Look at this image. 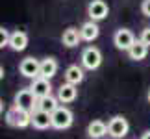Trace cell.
Masks as SVG:
<instances>
[{
	"label": "cell",
	"mask_w": 150,
	"mask_h": 139,
	"mask_svg": "<svg viewBox=\"0 0 150 139\" xmlns=\"http://www.w3.org/2000/svg\"><path fill=\"white\" fill-rule=\"evenodd\" d=\"M6 121H8V124L15 126V128H26L28 124H32V113L13 106L6 115Z\"/></svg>",
	"instance_id": "obj_1"
},
{
	"label": "cell",
	"mask_w": 150,
	"mask_h": 139,
	"mask_svg": "<svg viewBox=\"0 0 150 139\" xmlns=\"http://www.w3.org/2000/svg\"><path fill=\"white\" fill-rule=\"evenodd\" d=\"M72 124V111L69 108H61L57 106L52 111V126L57 130H65Z\"/></svg>",
	"instance_id": "obj_2"
},
{
	"label": "cell",
	"mask_w": 150,
	"mask_h": 139,
	"mask_svg": "<svg viewBox=\"0 0 150 139\" xmlns=\"http://www.w3.org/2000/svg\"><path fill=\"white\" fill-rule=\"evenodd\" d=\"M15 106L32 113L33 109H35V106H37V98L32 93V89H21L15 95Z\"/></svg>",
	"instance_id": "obj_3"
},
{
	"label": "cell",
	"mask_w": 150,
	"mask_h": 139,
	"mask_svg": "<svg viewBox=\"0 0 150 139\" xmlns=\"http://www.w3.org/2000/svg\"><path fill=\"white\" fill-rule=\"evenodd\" d=\"M128 130H130L128 121H126L124 117H120V115L113 117L111 121H109V124H108V134L111 137H115V139H122L126 134H128Z\"/></svg>",
	"instance_id": "obj_4"
},
{
	"label": "cell",
	"mask_w": 150,
	"mask_h": 139,
	"mask_svg": "<svg viewBox=\"0 0 150 139\" xmlns=\"http://www.w3.org/2000/svg\"><path fill=\"white\" fill-rule=\"evenodd\" d=\"M82 63L85 69H89V71H95V69L100 67L102 63V54L98 48H95V46H87L83 52H82Z\"/></svg>",
	"instance_id": "obj_5"
},
{
	"label": "cell",
	"mask_w": 150,
	"mask_h": 139,
	"mask_svg": "<svg viewBox=\"0 0 150 139\" xmlns=\"http://www.w3.org/2000/svg\"><path fill=\"white\" fill-rule=\"evenodd\" d=\"M113 41H115V46L120 50H130V46L135 43V37L128 28H120L117 30V33L113 35Z\"/></svg>",
	"instance_id": "obj_6"
},
{
	"label": "cell",
	"mask_w": 150,
	"mask_h": 139,
	"mask_svg": "<svg viewBox=\"0 0 150 139\" xmlns=\"http://www.w3.org/2000/svg\"><path fill=\"white\" fill-rule=\"evenodd\" d=\"M108 4L104 2V0H93V2L89 4V8H87V13L91 17V21H102V19H106L108 17Z\"/></svg>",
	"instance_id": "obj_7"
},
{
	"label": "cell",
	"mask_w": 150,
	"mask_h": 139,
	"mask_svg": "<svg viewBox=\"0 0 150 139\" xmlns=\"http://www.w3.org/2000/svg\"><path fill=\"white\" fill-rule=\"evenodd\" d=\"M39 67H41V63H39L35 57H26V60L21 61L19 71H21L22 76H26V78H37L39 76Z\"/></svg>",
	"instance_id": "obj_8"
},
{
	"label": "cell",
	"mask_w": 150,
	"mask_h": 139,
	"mask_svg": "<svg viewBox=\"0 0 150 139\" xmlns=\"http://www.w3.org/2000/svg\"><path fill=\"white\" fill-rule=\"evenodd\" d=\"M32 124L37 130H45L52 126V113L43 111V109H33L32 111Z\"/></svg>",
	"instance_id": "obj_9"
},
{
	"label": "cell",
	"mask_w": 150,
	"mask_h": 139,
	"mask_svg": "<svg viewBox=\"0 0 150 139\" xmlns=\"http://www.w3.org/2000/svg\"><path fill=\"white\" fill-rule=\"evenodd\" d=\"M30 89L32 93L35 95V98H43V96H48L50 95V80L47 78H43V76H37V78H33V82L30 85Z\"/></svg>",
	"instance_id": "obj_10"
},
{
	"label": "cell",
	"mask_w": 150,
	"mask_h": 139,
	"mask_svg": "<svg viewBox=\"0 0 150 139\" xmlns=\"http://www.w3.org/2000/svg\"><path fill=\"white\" fill-rule=\"evenodd\" d=\"M78 95V89L74 84H63L59 89H57V100L67 104V102H72Z\"/></svg>",
	"instance_id": "obj_11"
},
{
	"label": "cell",
	"mask_w": 150,
	"mask_h": 139,
	"mask_svg": "<svg viewBox=\"0 0 150 139\" xmlns=\"http://www.w3.org/2000/svg\"><path fill=\"white\" fill-rule=\"evenodd\" d=\"M57 72V61L54 57H47V60L41 61V67H39V76L50 80L52 76H56Z\"/></svg>",
	"instance_id": "obj_12"
},
{
	"label": "cell",
	"mask_w": 150,
	"mask_h": 139,
	"mask_svg": "<svg viewBox=\"0 0 150 139\" xmlns=\"http://www.w3.org/2000/svg\"><path fill=\"white\" fill-rule=\"evenodd\" d=\"M26 45H28V35L24 32H13L9 35V46L13 50H17V52H21V50H24L26 48Z\"/></svg>",
	"instance_id": "obj_13"
},
{
	"label": "cell",
	"mask_w": 150,
	"mask_h": 139,
	"mask_svg": "<svg viewBox=\"0 0 150 139\" xmlns=\"http://www.w3.org/2000/svg\"><path fill=\"white\" fill-rule=\"evenodd\" d=\"M108 134V124L102 123V121H93L89 126H87V135L91 139H100Z\"/></svg>",
	"instance_id": "obj_14"
},
{
	"label": "cell",
	"mask_w": 150,
	"mask_h": 139,
	"mask_svg": "<svg viewBox=\"0 0 150 139\" xmlns=\"http://www.w3.org/2000/svg\"><path fill=\"white\" fill-rule=\"evenodd\" d=\"M98 33H100V28L96 26L95 21L85 22L82 26V30H80V35H82V39H85V41H93V39L98 37Z\"/></svg>",
	"instance_id": "obj_15"
},
{
	"label": "cell",
	"mask_w": 150,
	"mask_h": 139,
	"mask_svg": "<svg viewBox=\"0 0 150 139\" xmlns=\"http://www.w3.org/2000/svg\"><path fill=\"white\" fill-rule=\"evenodd\" d=\"M128 54H130V57L132 60H135V61H139V60H145L146 57V54H148V46L145 45L139 39V41H135L134 45L130 46V50H128Z\"/></svg>",
	"instance_id": "obj_16"
},
{
	"label": "cell",
	"mask_w": 150,
	"mask_h": 139,
	"mask_svg": "<svg viewBox=\"0 0 150 139\" xmlns=\"http://www.w3.org/2000/svg\"><path fill=\"white\" fill-rule=\"evenodd\" d=\"M80 39H82V35H80V32L76 30V28H67V30L63 32L61 41H63V45H65V46L72 48V46H76L80 43Z\"/></svg>",
	"instance_id": "obj_17"
},
{
	"label": "cell",
	"mask_w": 150,
	"mask_h": 139,
	"mask_svg": "<svg viewBox=\"0 0 150 139\" xmlns=\"http://www.w3.org/2000/svg\"><path fill=\"white\" fill-rule=\"evenodd\" d=\"M65 80H67V84L78 85V84L83 80V71H82L78 65H71V67L65 71Z\"/></svg>",
	"instance_id": "obj_18"
},
{
	"label": "cell",
	"mask_w": 150,
	"mask_h": 139,
	"mask_svg": "<svg viewBox=\"0 0 150 139\" xmlns=\"http://www.w3.org/2000/svg\"><path fill=\"white\" fill-rule=\"evenodd\" d=\"M56 108H57V98H54L52 95L43 96V98H37V106H35V109H43V111L52 113Z\"/></svg>",
	"instance_id": "obj_19"
},
{
	"label": "cell",
	"mask_w": 150,
	"mask_h": 139,
	"mask_svg": "<svg viewBox=\"0 0 150 139\" xmlns=\"http://www.w3.org/2000/svg\"><path fill=\"white\" fill-rule=\"evenodd\" d=\"M6 45H9V33L6 28H0V48H4Z\"/></svg>",
	"instance_id": "obj_20"
},
{
	"label": "cell",
	"mask_w": 150,
	"mask_h": 139,
	"mask_svg": "<svg viewBox=\"0 0 150 139\" xmlns=\"http://www.w3.org/2000/svg\"><path fill=\"white\" fill-rule=\"evenodd\" d=\"M139 39H141V41L145 43L146 46H150V28H145V30L141 32V37H139Z\"/></svg>",
	"instance_id": "obj_21"
},
{
	"label": "cell",
	"mask_w": 150,
	"mask_h": 139,
	"mask_svg": "<svg viewBox=\"0 0 150 139\" xmlns=\"http://www.w3.org/2000/svg\"><path fill=\"white\" fill-rule=\"evenodd\" d=\"M141 11H143V15L150 17V0H143V4H141Z\"/></svg>",
	"instance_id": "obj_22"
},
{
	"label": "cell",
	"mask_w": 150,
	"mask_h": 139,
	"mask_svg": "<svg viewBox=\"0 0 150 139\" xmlns=\"http://www.w3.org/2000/svg\"><path fill=\"white\" fill-rule=\"evenodd\" d=\"M141 139H150V132H146V134H143V137Z\"/></svg>",
	"instance_id": "obj_23"
},
{
	"label": "cell",
	"mask_w": 150,
	"mask_h": 139,
	"mask_svg": "<svg viewBox=\"0 0 150 139\" xmlns=\"http://www.w3.org/2000/svg\"><path fill=\"white\" fill-rule=\"evenodd\" d=\"M2 76H4V69H2V65H0V80H2Z\"/></svg>",
	"instance_id": "obj_24"
},
{
	"label": "cell",
	"mask_w": 150,
	"mask_h": 139,
	"mask_svg": "<svg viewBox=\"0 0 150 139\" xmlns=\"http://www.w3.org/2000/svg\"><path fill=\"white\" fill-rule=\"evenodd\" d=\"M2 111H4V102L0 100V113H2Z\"/></svg>",
	"instance_id": "obj_25"
},
{
	"label": "cell",
	"mask_w": 150,
	"mask_h": 139,
	"mask_svg": "<svg viewBox=\"0 0 150 139\" xmlns=\"http://www.w3.org/2000/svg\"><path fill=\"white\" fill-rule=\"evenodd\" d=\"M148 100H150V93H148Z\"/></svg>",
	"instance_id": "obj_26"
}]
</instances>
